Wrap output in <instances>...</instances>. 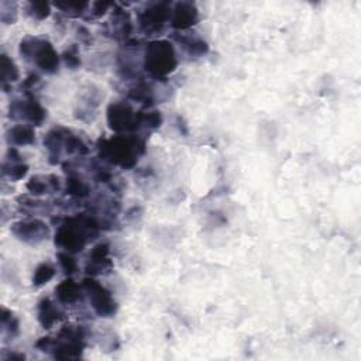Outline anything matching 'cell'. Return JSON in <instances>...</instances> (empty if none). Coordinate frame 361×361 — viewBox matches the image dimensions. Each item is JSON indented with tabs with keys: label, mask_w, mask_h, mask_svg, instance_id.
Returning <instances> with one entry per match:
<instances>
[{
	"label": "cell",
	"mask_w": 361,
	"mask_h": 361,
	"mask_svg": "<svg viewBox=\"0 0 361 361\" xmlns=\"http://www.w3.org/2000/svg\"><path fill=\"white\" fill-rule=\"evenodd\" d=\"M106 26H107V28H109V31L107 33L112 35V39L122 41L123 44H126L131 40V34L134 31L131 16L120 5L115 3L112 13H111V19H109V21H107Z\"/></svg>",
	"instance_id": "cell-11"
},
{
	"label": "cell",
	"mask_w": 361,
	"mask_h": 361,
	"mask_svg": "<svg viewBox=\"0 0 361 361\" xmlns=\"http://www.w3.org/2000/svg\"><path fill=\"white\" fill-rule=\"evenodd\" d=\"M113 261L111 260V244L107 241H99L89 252L85 271L89 277H98L111 272Z\"/></svg>",
	"instance_id": "cell-10"
},
{
	"label": "cell",
	"mask_w": 361,
	"mask_h": 361,
	"mask_svg": "<svg viewBox=\"0 0 361 361\" xmlns=\"http://www.w3.org/2000/svg\"><path fill=\"white\" fill-rule=\"evenodd\" d=\"M62 62L65 64V66L71 71H75L81 66V53H80V47L77 44H71L61 55Z\"/></svg>",
	"instance_id": "cell-29"
},
{
	"label": "cell",
	"mask_w": 361,
	"mask_h": 361,
	"mask_svg": "<svg viewBox=\"0 0 361 361\" xmlns=\"http://www.w3.org/2000/svg\"><path fill=\"white\" fill-rule=\"evenodd\" d=\"M0 69H2V88L8 92L9 88L20 80V71L16 62L5 53L0 55Z\"/></svg>",
	"instance_id": "cell-21"
},
{
	"label": "cell",
	"mask_w": 361,
	"mask_h": 361,
	"mask_svg": "<svg viewBox=\"0 0 361 361\" xmlns=\"http://www.w3.org/2000/svg\"><path fill=\"white\" fill-rule=\"evenodd\" d=\"M103 99V95L99 92V89L89 86L86 92L80 98L78 109H77V118L84 122H92L95 118V112L100 106Z\"/></svg>",
	"instance_id": "cell-16"
},
{
	"label": "cell",
	"mask_w": 361,
	"mask_h": 361,
	"mask_svg": "<svg viewBox=\"0 0 361 361\" xmlns=\"http://www.w3.org/2000/svg\"><path fill=\"white\" fill-rule=\"evenodd\" d=\"M163 122H164V118L160 111H156V109L142 111L141 109V129L147 130V131H154L163 126Z\"/></svg>",
	"instance_id": "cell-28"
},
{
	"label": "cell",
	"mask_w": 361,
	"mask_h": 361,
	"mask_svg": "<svg viewBox=\"0 0 361 361\" xmlns=\"http://www.w3.org/2000/svg\"><path fill=\"white\" fill-rule=\"evenodd\" d=\"M24 13L33 20L43 21L51 15V5L48 2H27L24 3Z\"/></svg>",
	"instance_id": "cell-27"
},
{
	"label": "cell",
	"mask_w": 361,
	"mask_h": 361,
	"mask_svg": "<svg viewBox=\"0 0 361 361\" xmlns=\"http://www.w3.org/2000/svg\"><path fill=\"white\" fill-rule=\"evenodd\" d=\"M30 167L24 161H9L5 160L2 165V176L9 179L10 183H17L27 176Z\"/></svg>",
	"instance_id": "cell-24"
},
{
	"label": "cell",
	"mask_w": 361,
	"mask_h": 361,
	"mask_svg": "<svg viewBox=\"0 0 361 361\" xmlns=\"http://www.w3.org/2000/svg\"><path fill=\"white\" fill-rule=\"evenodd\" d=\"M10 232L17 240L30 246L40 244L48 240L51 236V230L48 225L37 218H28L13 223Z\"/></svg>",
	"instance_id": "cell-9"
},
{
	"label": "cell",
	"mask_w": 361,
	"mask_h": 361,
	"mask_svg": "<svg viewBox=\"0 0 361 361\" xmlns=\"http://www.w3.org/2000/svg\"><path fill=\"white\" fill-rule=\"evenodd\" d=\"M19 54L27 62L34 64L41 72L54 75L61 65V57L47 39L26 37L20 41Z\"/></svg>",
	"instance_id": "cell-4"
},
{
	"label": "cell",
	"mask_w": 361,
	"mask_h": 361,
	"mask_svg": "<svg viewBox=\"0 0 361 361\" xmlns=\"http://www.w3.org/2000/svg\"><path fill=\"white\" fill-rule=\"evenodd\" d=\"M6 141L10 147L33 146L35 142V131L30 124H15L6 133Z\"/></svg>",
	"instance_id": "cell-19"
},
{
	"label": "cell",
	"mask_w": 361,
	"mask_h": 361,
	"mask_svg": "<svg viewBox=\"0 0 361 361\" xmlns=\"http://www.w3.org/2000/svg\"><path fill=\"white\" fill-rule=\"evenodd\" d=\"M178 66V57L169 40H151L142 54V69L150 80L165 82Z\"/></svg>",
	"instance_id": "cell-3"
},
{
	"label": "cell",
	"mask_w": 361,
	"mask_h": 361,
	"mask_svg": "<svg viewBox=\"0 0 361 361\" xmlns=\"http://www.w3.org/2000/svg\"><path fill=\"white\" fill-rule=\"evenodd\" d=\"M68 172L65 180V195L74 199H84L91 195V187L84 178H81L75 171H65Z\"/></svg>",
	"instance_id": "cell-20"
},
{
	"label": "cell",
	"mask_w": 361,
	"mask_h": 361,
	"mask_svg": "<svg viewBox=\"0 0 361 361\" xmlns=\"http://www.w3.org/2000/svg\"><path fill=\"white\" fill-rule=\"evenodd\" d=\"M9 116L13 120L24 122V124L34 127L43 126L47 120V111L33 95H27L24 99H15L10 103Z\"/></svg>",
	"instance_id": "cell-8"
},
{
	"label": "cell",
	"mask_w": 361,
	"mask_h": 361,
	"mask_svg": "<svg viewBox=\"0 0 361 361\" xmlns=\"http://www.w3.org/2000/svg\"><path fill=\"white\" fill-rule=\"evenodd\" d=\"M41 82V78L40 75L37 74V72H31V74H28V77L23 81V84L20 85V89L26 93V95H30L31 91H34L35 88H37V85Z\"/></svg>",
	"instance_id": "cell-33"
},
{
	"label": "cell",
	"mask_w": 361,
	"mask_h": 361,
	"mask_svg": "<svg viewBox=\"0 0 361 361\" xmlns=\"http://www.w3.org/2000/svg\"><path fill=\"white\" fill-rule=\"evenodd\" d=\"M57 274V270L53 264L50 263H41L39 264L37 267H35L34 270V274H33V286L35 288H41L44 285H47Z\"/></svg>",
	"instance_id": "cell-26"
},
{
	"label": "cell",
	"mask_w": 361,
	"mask_h": 361,
	"mask_svg": "<svg viewBox=\"0 0 361 361\" xmlns=\"http://www.w3.org/2000/svg\"><path fill=\"white\" fill-rule=\"evenodd\" d=\"M68 129L62 126L53 127L44 137V147L48 153V163L51 165L59 164L61 156L65 147V138L68 136Z\"/></svg>",
	"instance_id": "cell-14"
},
{
	"label": "cell",
	"mask_w": 361,
	"mask_h": 361,
	"mask_svg": "<svg viewBox=\"0 0 361 361\" xmlns=\"http://www.w3.org/2000/svg\"><path fill=\"white\" fill-rule=\"evenodd\" d=\"M64 317V313L57 306L55 302H53L50 298H43L37 304V319L43 329L50 331L53 329L57 323H59Z\"/></svg>",
	"instance_id": "cell-18"
},
{
	"label": "cell",
	"mask_w": 361,
	"mask_h": 361,
	"mask_svg": "<svg viewBox=\"0 0 361 361\" xmlns=\"http://www.w3.org/2000/svg\"><path fill=\"white\" fill-rule=\"evenodd\" d=\"M54 6L61 10L62 15L68 16V17H84L88 12H89V2H80V0H66V2H57L54 3Z\"/></svg>",
	"instance_id": "cell-22"
},
{
	"label": "cell",
	"mask_w": 361,
	"mask_h": 361,
	"mask_svg": "<svg viewBox=\"0 0 361 361\" xmlns=\"http://www.w3.org/2000/svg\"><path fill=\"white\" fill-rule=\"evenodd\" d=\"M0 19L5 24H13L17 20V5L3 0L0 3Z\"/></svg>",
	"instance_id": "cell-31"
},
{
	"label": "cell",
	"mask_w": 361,
	"mask_h": 361,
	"mask_svg": "<svg viewBox=\"0 0 361 361\" xmlns=\"http://www.w3.org/2000/svg\"><path fill=\"white\" fill-rule=\"evenodd\" d=\"M2 358L6 360V361H9V360H24L26 355L24 354H19V353H10L8 355H3Z\"/></svg>",
	"instance_id": "cell-35"
},
{
	"label": "cell",
	"mask_w": 361,
	"mask_h": 361,
	"mask_svg": "<svg viewBox=\"0 0 361 361\" xmlns=\"http://www.w3.org/2000/svg\"><path fill=\"white\" fill-rule=\"evenodd\" d=\"M199 21V10L194 2L172 3L169 26L176 31H188Z\"/></svg>",
	"instance_id": "cell-12"
},
{
	"label": "cell",
	"mask_w": 361,
	"mask_h": 361,
	"mask_svg": "<svg viewBox=\"0 0 361 361\" xmlns=\"http://www.w3.org/2000/svg\"><path fill=\"white\" fill-rule=\"evenodd\" d=\"M57 257H58V263H59L62 271L68 277L74 275L78 271V261L74 257V254H71V252H66V251H59Z\"/></svg>",
	"instance_id": "cell-30"
},
{
	"label": "cell",
	"mask_w": 361,
	"mask_h": 361,
	"mask_svg": "<svg viewBox=\"0 0 361 361\" xmlns=\"http://www.w3.org/2000/svg\"><path fill=\"white\" fill-rule=\"evenodd\" d=\"M171 10V2H151L144 5V8L137 12L138 31L147 37L163 34L167 24H169Z\"/></svg>",
	"instance_id": "cell-5"
},
{
	"label": "cell",
	"mask_w": 361,
	"mask_h": 361,
	"mask_svg": "<svg viewBox=\"0 0 361 361\" xmlns=\"http://www.w3.org/2000/svg\"><path fill=\"white\" fill-rule=\"evenodd\" d=\"M96 149L102 163L122 169H133L140 157L146 153V138L138 134H116L109 138H100Z\"/></svg>",
	"instance_id": "cell-2"
},
{
	"label": "cell",
	"mask_w": 361,
	"mask_h": 361,
	"mask_svg": "<svg viewBox=\"0 0 361 361\" xmlns=\"http://www.w3.org/2000/svg\"><path fill=\"white\" fill-rule=\"evenodd\" d=\"M55 298L61 305H75L84 298V288L68 277L57 285Z\"/></svg>",
	"instance_id": "cell-17"
},
{
	"label": "cell",
	"mask_w": 361,
	"mask_h": 361,
	"mask_svg": "<svg viewBox=\"0 0 361 361\" xmlns=\"http://www.w3.org/2000/svg\"><path fill=\"white\" fill-rule=\"evenodd\" d=\"M172 40L191 58H202L209 53V44L198 33H174Z\"/></svg>",
	"instance_id": "cell-13"
},
{
	"label": "cell",
	"mask_w": 361,
	"mask_h": 361,
	"mask_svg": "<svg viewBox=\"0 0 361 361\" xmlns=\"http://www.w3.org/2000/svg\"><path fill=\"white\" fill-rule=\"evenodd\" d=\"M106 119L116 134H136L141 130V111L136 112L126 100H116L107 106Z\"/></svg>",
	"instance_id": "cell-6"
},
{
	"label": "cell",
	"mask_w": 361,
	"mask_h": 361,
	"mask_svg": "<svg viewBox=\"0 0 361 361\" xmlns=\"http://www.w3.org/2000/svg\"><path fill=\"white\" fill-rule=\"evenodd\" d=\"M103 230L100 219L93 213H81L65 218L57 228L54 243L62 251L78 254Z\"/></svg>",
	"instance_id": "cell-1"
},
{
	"label": "cell",
	"mask_w": 361,
	"mask_h": 361,
	"mask_svg": "<svg viewBox=\"0 0 361 361\" xmlns=\"http://www.w3.org/2000/svg\"><path fill=\"white\" fill-rule=\"evenodd\" d=\"M26 188L33 196H41V195H46V194L59 192L61 191V180L54 174L34 175L28 179V183L26 184Z\"/></svg>",
	"instance_id": "cell-15"
},
{
	"label": "cell",
	"mask_w": 361,
	"mask_h": 361,
	"mask_svg": "<svg viewBox=\"0 0 361 361\" xmlns=\"http://www.w3.org/2000/svg\"><path fill=\"white\" fill-rule=\"evenodd\" d=\"M64 153L66 156H80V157H85L89 153V147L85 144V141L72 133L71 130L68 131V136L65 138V147H64Z\"/></svg>",
	"instance_id": "cell-25"
},
{
	"label": "cell",
	"mask_w": 361,
	"mask_h": 361,
	"mask_svg": "<svg viewBox=\"0 0 361 361\" xmlns=\"http://www.w3.org/2000/svg\"><path fill=\"white\" fill-rule=\"evenodd\" d=\"M113 6H115V3H112V2H93L89 6V12H88L89 17L88 19L99 20L103 16H106V13L109 12L111 9H113Z\"/></svg>",
	"instance_id": "cell-32"
},
{
	"label": "cell",
	"mask_w": 361,
	"mask_h": 361,
	"mask_svg": "<svg viewBox=\"0 0 361 361\" xmlns=\"http://www.w3.org/2000/svg\"><path fill=\"white\" fill-rule=\"evenodd\" d=\"M84 293L88 295L93 312L99 317H113L118 313L119 305L112 293L93 277H86L82 281Z\"/></svg>",
	"instance_id": "cell-7"
},
{
	"label": "cell",
	"mask_w": 361,
	"mask_h": 361,
	"mask_svg": "<svg viewBox=\"0 0 361 361\" xmlns=\"http://www.w3.org/2000/svg\"><path fill=\"white\" fill-rule=\"evenodd\" d=\"M0 326H2L3 336H8L9 339H15L20 335V320L15 313L6 308L0 312Z\"/></svg>",
	"instance_id": "cell-23"
},
{
	"label": "cell",
	"mask_w": 361,
	"mask_h": 361,
	"mask_svg": "<svg viewBox=\"0 0 361 361\" xmlns=\"http://www.w3.org/2000/svg\"><path fill=\"white\" fill-rule=\"evenodd\" d=\"M78 31V39L81 43H85V44H91L92 43V35H91V31L85 27V26H80L77 28Z\"/></svg>",
	"instance_id": "cell-34"
}]
</instances>
